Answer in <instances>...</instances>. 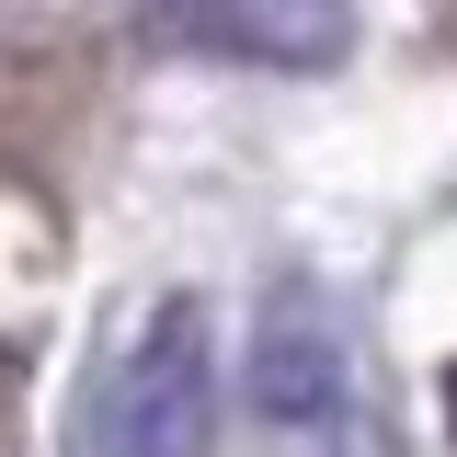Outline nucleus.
I'll return each mask as SVG.
<instances>
[{
  "label": "nucleus",
  "instance_id": "3",
  "mask_svg": "<svg viewBox=\"0 0 457 457\" xmlns=\"http://www.w3.org/2000/svg\"><path fill=\"white\" fill-rule=\"evenodd\" d=\"M183 46L240 57V69H332L354 35V0H149Z\"/></svg>",
  "mask_w": 457,
  "mask_h": 457
},
{
  "label": "nucleus",
  "instance_id": "1",
  "mask_svg": "<svg viewBox=\"0 0 457 457\" xmlns=\"http://www.w3.org/2000/svg\"><path fill=\"white\" fill-rule=\"evenodd\" d=\"M218 435V343L195 297H161L80 411V457H206Z\"/></svg>",
  "mask_w": 457,
  "mask_h": 457
},
{
  "label": "nucleus",
  "instance_id": "4",
  "mask_svg": "<svg viewBox=\"0 0 457 457\" xmlns=\"http://www.w3.org/2000/svg\"><path fill=\"white\" fill-rule=\"evenodd\" d=\"M446 423H457V366H446Z\"/></svg>",
  "mask_w": 457,
  "mask_h": 457
},
{
  "label": "nucleus",
  "instance_id": "2",
  "mask_svg": "<svg viewBox=\"0 0 457 457\" xmlns=\"http://www.w3.org/2000/svg\"><path fill=\"white\" fill-rule=\"evenodd\" d=\"M252 400L286 446H332L343 411H354V366H343V332L309 286H275L263 320H252Z\"/></svg>",
  "mask_w": 457,
  "mask_h": 457
}]
</instances>
